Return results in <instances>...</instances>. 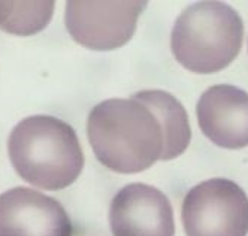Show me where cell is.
Segmentation results:
<instances>
[{
    "mask_svg": "<svg viewBox=\"0 0 248 236\" xmlns=\"http://www.w3.org/2000/svg\"><path fill=\"white\" fill-rule=\"evenodd\" d=\"M244 21L224 2H198L176 18L170 49L184 69L193 74H216L226 69L241 52Z\"/></svg>",
    "mask_w": 248,
    "mask_h": 236,
    "instance_id": "cell-3",
    "label": "cell"
},
{
    "mask_svg": "<svg viewBox=\"0 0 248 236\" xmlns=\"http://www.w3.org/2000/svg\"><path fill=\"white\" fill-rule=\"evenodd\" d=\"M87 136L100 165L117 173H139L162 160V126L135 99L97 103L87 120Z\"/></svg>",
    "mask_w": 248,
    "mask_h": 236,
    "instance_id": "cell-1",
    "label": "cell"
},
{
    "mask_svg": "<svg viewBox=\"0 0 248 236\" xmlns=\"http://www.w3.org/2000/svg\"><path fill=\"white\" fill-rule=\"evenodd\" d=\"M109 227L112 236H175L173 209L163 191L132 183L114 196Z\"/></svg>",
    "mask_w": 248,
    "mask_h": 236,
    "instance_id": "cell-7",
    "label": "cell"
},
{
    "mask_svg": "<svg viewBox=\"0 0 248 236\" xmlns=\"http://www.w3.org/2000/svg\"><path fill=\"white\" fill-rule=\"evenodd\" d=\"M8 154L21 179L48 191L72 186L85 161L72 126L51 115L21 120L9 135Z\"/></svg>",
    "mask_w": 248,
    "mask_h": 236,
    "instance_id": "cell-2",
    "label": "cell"
},
{
    "mask_svg": "<svg viewBox=\"0 0 248 236\" xmlns=\"http://www.w3.org/2000/svg\"><path fill=\"white\" fill-rule=\"evenodd\" d=\"M74 226L57 199L15 187L0 194V236H72Z\"/></svg>",
    "mask_w": 248,
    "mask_h": 236,
    "instance_id": "cell-6",
    "label": "cell"
},
{
    "mask_svg": "<svg viewBox=\"0 0 248 236\" xmlns=\"http://www.w3.org/2000/svg\"><path fill=\"white\" fill-rule=\"evenodd\" d=\"M132 99L145 105L162 126L165 138L162 160H173L184 154L191 141V127L181 102L163 90H142Z\"/></svg>",
    "mask_w": 248,
    "mask_h": 236,
    "instance_id": "cell-9",
    "label": "cell"
},
{
    "mask_svg": "<svg viewBox=\"0 0 248 236\" xmlns=\"http://www.w3.org/2000/svg\"><path fill=\"white\" fill-rule=\"evenodd\" d=\"M147 2H81L66 3L64 24L72 39L93 51H112L126 45L136 31Z\"/></svg>",
    "mask_w": 248,
    "mask_h": 236,
    "instance_id": "cell-5",
    "label": "cell"
},
{
    "mask_svg": "<svg viewBox=\"0 0 248 236\" xmlns=\"http://www.w3.org/2000/svg\"><path fill=\"white\" fill-rule=\"evenodd\" d=\"M202 133L226 150L248 147V93L230 85H212L196 105Z\"/></svg>",
    "mask_w": 248,
    "mask_h": 236,
    "instance_id": "cell-8",
    "label": "cell"
},
{
    "mask_svg": "<svg viewBox=\"0 0 248 236\" xmlns=\"http://www.w3.org/2000/svg\"><path fill=\"white\" fill-rule=\"evenodd\" d=\"M181 221L187 236H247L248 196L230 179H206L186 194Z\"/></svg>",
    "mask_w": 248,
    "mask_h": 236,
    "instance_id": "cell-4",
    "label": "cell"
},
{
    "mask_svg": "<svg viewBox=\"0 0 248 236\" xmlns=\"http://www.w3.org/2000/svg\"><path fill=\"white\" fill-rule=\"evenodd\" d=\"M12 9H14V2H0V27L6 23Z\"/></svg>",
    "mask_w": 248,
    "mask_h": 236,
    "instance_id": "cell-11",
    "label": "cell"
},
{
    "mask_svg": "<svg viewBox=\"0 0 248 236\" xmlns=\"http://www.w3.org/2000/svg\"><path fill=\"white\" fill-rule=\"evenodd\" d=\"M56 3L48 2H14V9L0 30L14 36H33L42 31L54 15Z\"/></svg>",
    "mask_w": 248,
    "mask_h": 236,
    "instance_id": "cell-10",
    "label": "cell"
}]
</instances>
